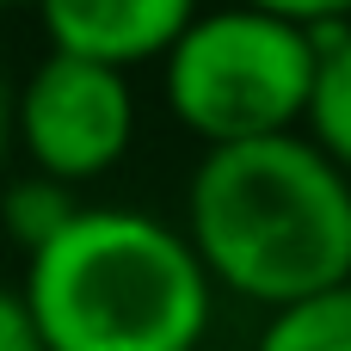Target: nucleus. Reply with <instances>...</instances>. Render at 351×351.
<instances>
[{"instance_id": "obj_4", "label": "nucleus", "mask_w": 351, "mask_h": 351, "mask_svg": "<svg viewBox=\"0 0 351 351\" xmlns=\"http://www.w3.org/2000/svg\"><path fill=\"white\" fill-rule=\"evenodd\" d=\"M12 130L31 154V167H43L68 185L111 173L136 136L130 68L74 56V49H49L12 99Z\"/></svg>"}, {"instance_id": "obj_5", "label": "nucleus", "mask_w": 351, "mask_h": 351, "mask_svg": "<svg viewBox=\"0 0 351 351\" xmlns=\"http://www.w3.org/2000/svg\"><path fill=\"white\" fill-rule=\"evenodd\" d=\"M49 49H74L111 68H136L173 49L197 19V0H31Z\"/></svg>"}, {"instance_id": "obj_3", "label": "nucleus", "mask_w": 351, "mask_h": 351, "mask_svg": "<svg viewBox=\"0 0 351 351\" xmlns=\"http://www.w3.org/2000/svg\"><path fill=\"white\" fill-rule=\"evenodd\" d=\"M167 62V105L204 142H247L296 130L315 93V37L308 25L265 12L253 0L197 12Z\"/></svg>"}, {"instance_id": "obj_7", "label": "nucleus", "mask_w": 351, "mask_h": 351, "mask_svg": "<svg viewBox=\"0 0 351 351\" xmlns=\"http://www.w3.org/2000/svg\"><path fill=\"white\" fill-rule=\"evenodd\" d=\"M253 351H351V278L278 302Z\"/></svg>"}, {"instance_id": "obj_2", "label": "nucleus", "mask_w": 351, "mask_h": 351, "mask_svg": "<svg viewBox=\"0 0 351 351\" xmlns=\"http://www.w3.org/2000/svg\"><path fill=\"white\" fill-rule=\"evenodd\" d=\"M25 259L19 296L49 351H197L210 333V265L142 210L80 204Z\"/></svg>"}, {"instance_id": "obj_6", "label": "nucleus", "mask_w": 351, "mask_h": 351, "mask_svg": "<svg viewBox=\"0 0 351 351\" xmlns=\"http://www.w3.org/2000/svg\"><path fill=\"white\" fill-rule=\"evenodd\" d=\"M308 37H315L308 130L351 173V19H321V25H308Z\"/></svg>"}, {"instance_id": "obj_8", "label": "nucleus", "mask_w": 351, "mask_h": 351, "mask_svg": "<svg viewBox=\"0 0 351 351\" xmlns=\"http://www.w3.org/2000/svg\"><path fill=\"white\" fill-rule=\"evenodd\" d=\"M80 204H74V185L68 179H56V173H31V179H19L12 191H6V204H0V222H6V234L31 253V247H43L68 216H74Z\"/></svg>"}, {"instance_id": "obj_11", "label": "nucleus", "mask_w": 351, "mask_h": 351, "mask_svg": "<svg viewBox=\"0 0 351 351\" xmlns=\"http://www.w3.org/2000/svg\"><path fill=\"white\" fill-rule=\"evenodd\" d=\"M6 136H12V99H6V80H0V154H6Z\"/></svg>"}, {"instance_id": "obj_12", "label": "nucleus", "mask_w": 351, "mask_h": 351, "mask_svg": "<svg viewBox=\"0 0 351 351\" xmlns=\"http://www.w3.org/2000/svg\"><path fill=\"white\" fill-rule=\"evenodd\" d=\"M0 6H31V0H0Z\"/></svg>"}, {"instance_id": "obj_9", "label": "nucleus", "mask_w": 351, "mask_h": 351, "mask_svg": "<svg viewBox=\"0 0 351 351\" xmlns=\"http://www.w3.org/2000/svg\"><path fill=\"white\" fill-rule=\"evenodd\" d=\"M0 351H49L31 308H25V296H6V290H0Z\"/></svg>"}, {"instance_id": "obj_10", "label": "nucleus", "mask_w": 351, "mask_h": 351, "mask_svg": "<svg viewBox=\"0 0 351 351\" xmlns=\"http://www.w3.org/2000/svg\"><path fill=\"white\" fill-rule=\"evenodd\" d=\"M265 12H284L296 25H321V19H351V0H253Z\"/></svg>"}, {"instance_id": "obj_1", "label": "nucleus", "mask_w": 351, "mask_h": 351, "mask_svg": "<svg viewBox=\"0 0 351 351\" xmlns=\"http://www.w3.org/2000/svg\"><path fill=\"white\" fill-rule=\"evenodd\" d=\"M185 234L234 296L296 302L351 278V173L296 130L210 142L185 191Z\"/></svg>"}]
</instances>
